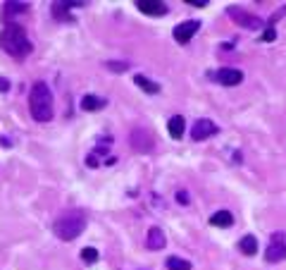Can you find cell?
Listing matches in <instances>:
<instances>
[{
  "instance_id": "cell-1",
  "label": "cell",
  "mask_w": 286,
  "mask_h": 270,
  "mask_svg": "<svg viewBox=\"0 0 286 270\" xmlns=\"http://www.w3.org/2000/svg\"><path fill=\"white\" fill-rule=\"evenodd\" d=\"M0 48L12 57H26L31 53V41L19 24H8L0 32Z\"/></svg>"
},
{
  "instance_id": "cell-2",
  "label": "cell",
  "mask_w": 286,
  "mask_h": 270,
  "mask_svg": "<svg viewBox=\"0 0 286 270\" xmlns=\"http://www.w3.org/2000/svg\"><path fill=\"white\" fill-rule=\"evenodd\" d=\"M29 108H31L34 119H39V122H48V119L53 117V94H50L46 81H36L31 86Z\"/></svg>"
},
{
  "instance_id": "cell-3",
  "label": "cell",
  "mask_w": 286,
  "mask_h": 270,
  "mask_svg": "<svg viewBox=\"0 0 286 270\" xmlns=\"http://www.w3.org/2000/svg\"><path fill=\"white\" fill-rule=\"evenodd\" d=\"M55 234H57V239H62V242H72V239H77L81 232L86 230V215L81 213V211H72V213H65L55 223Z\"/></svg>"
},
{
  "instance_id": "cell-4",
  "label": "cell",
  "mask_w": 286,
  "mask_h": 270,
  "mask_svg": "<svg viewBox=\"0 0 286 270\" xmlns=\"http://www.w3.org/2000/svg\"><path fill=\"white\" fill-rule=\"evenodd\" d=\"M265 258L270 263H279L286 258V232H274L270 237V244L265 249Z\"/></svg>"
},
{
  "instance_id": "cell-5",
  "label": "cell",
  "mask_w": 286,
  "mask_h": 270,
  "mask_svg": "<svg viewBox=\"0 0 286 270\" xmlns=\"http://www.w3.org/2000/svg\"><path fill=\"white\" fill-rule=\"evenodd\" d=\"M217 132H219V127H217L212 119L201 117L194 127H191V139H194V141H205L208 136H215Z\"/></svg>"
},
{
  "instance_id": "cell-6",
  "label": "cell",
  "mask_w": 286,
  "mask_h": 270,
  "mask_svg": "<svg viewBox=\"0 0 286 270\" xmlns=\"http://www.w3.org/2000/svg\"><path fill=\"white\" fill-rule=\"evenodd\" d=\"M198 29H201V22H198V19H188V22H184V24H177V26L172 29V36H174L177 43H188V41L196 36Z\"/></svg>"
},
{
  "instance_id": "cell-7",
  "label": "cell",
  "mask_w": 286,
  "mask_h": 270,
  "mask_svg": "<svg viewBox=\"0 0 286 270\" xmlns=\"http://www.w3.org/2000/svg\"><path fill=\"white\" fill-rule=\"evenodd\" d=\"M227 15L232 17V19H234L236 24H241V26H246V29H260V26H263V22H260V17L248 15L246 10L229 8V10H227Z\"/></svg>"
},
{
  "instance_id": "cell-8",
  "label": "cell",
  "mask_w": 286,
  "mask_h": 270,
  "mask_svg": "<svg viewBox=\"0 0 286 270\" xmlns=\"http://www.w3.org/2000/svg\"><path fill=\"white\" fill-rule=\"evenodd\" d=\"M136 8L143 12V15H150V17H163L167 15V5L163 0H139Z\"/></svg>"
},
{
  "instance_id": "cell-9",
  "label": "cell",
  "mask_w": 286,
  "mask_h": 270,
  "mask_svg": "<svg viewBox=\"0 0 286 270\" xmlns=\"http://www.w3.org/2000/svg\"><path fill=\"white\" fill-rule=\"evenodd\" d=\"M217 81L225 84V86H239L243 81V72L241 70H234V67H222L217 72Z\"/></svg>"
},
{
  "instance_id": "cell-10",
  "label": "cell",
  "mask_w": 286,
  "mask_h": 270,
  "mask_svg": "<svg viewBox=\"0 0 286 270\" xmlns=\"http://www.w3.org/2000/svg\"><path fill=\"white\" fill-rule=\"evenodd\" d=\"M165 244H167L165 232L160 230V227H150L146 234V247L150 249V251H160V249H165Z\"/></svg>"
},
{
  "instance_id": "cell-11",
  "label": "cell",
  "mask_w": 286,
  "mask_h": 270,
  "mask_svg": "<svg viewBox=\"0 0 286 270\" xmlns=\"http://www.w3.org/2000/svg\"><path fill=\"white\" fill-rule=\"evenodd\" d=\"M105 105H108V101H105V98H101V96L86 94L84 98H81V108H84V110H103Z\"/></svg>"
},
{
  "instance_id": "cell-12",
  "label": "cell",
  "mask_w": 286,
  "mask_h": 270,
  "mask_svg": "<svg viewBox=\"0 0 286 270\" xmlns=\"http://www.w3.org/2000/svg\"><path fill=\"white\" fill-rule=\"evenodd\" d=\"M167 129H170L172 139H181V136H184V129H186L184 117H181V115H174V117L167 122Z\"/></svg>"
},
{
  "instance_id": "cell-13",
  "label": "cell",
  "mask_w": 286,
  "mask_h": 270,
  "mask_svg": "<svg viewBox=\"0 0 286 270\" xmlns=\"http://www.w3.org/2000/svg\"><path fill=\"white\" fill-rule=\"evenodd\" d=\"M210 225H212V227H232L234 215L229 213V211H217V213L210 218Z\"/></svg>"
},
{
  "instance_id": "cell-14",
  "label": "cell",
  "mask_w": 286,
  "mask_h": 270,
  "mask_svg": "<svg viewBox=\"0 0 286 270\" xmlns=\"http://www.w3.org/2000/svg\"><path fill=\"white\" fill-rule=\"evenodd\" d=\"M239 249L243 256H256L258 254V239L253 234H246V237H241L239 242Z\"/></svg>"
},
{
  "instance_id": "cell-15",
  "label": "cell",
  "mask_w": 286,
  "mask_h": 270,
  "mask_svg": "<svg viewBox=\"0 0 286 270\" xmlns=\"http://www.w3.org/2000/svg\"><path fill=\"white\" fill-rule=\"evenodd\" d=\"M134 81H136V86L143 88L146 94H157V91H160V84L150 81L148 77H143V74H136V77H134Z\"/></svg>"
},
{
  "instance_id": "cell-16",
  "label": "cell",
  "mask_w": 286,
  "mask_h": 270,
  "mask_svg": "<svg viewBox=\"0 0 286 270\" xmlns=\"http://www.w3.org/2000/svg\"><path fill=\"white\" fill-rule=\"evenodd\" d=\"M53 15L57 17V19H62V22H72L70 3H55V5H53Z\"/></svg>"
},
{
  "instance_id": "cell-17",
  "label": "cell",
  "mask_w": 286,
  "mask_h": 270,
  "mask_svg": "<svg viewBox=\"0 0 286 270\" xmlns=\"http://www.w3.org/2000/svg\"><path fill=\"white\" fill-rule=\"evenodd\" d=\"M167 270H191V263L179 258V256H170L167 258Z\"/></svg>"
},
{
  "instance_id": "cell-18",
  "label": "cell",
  "mask_w": 286,
  "mask_h": 270,
  "mask_svg": "<svg viewBox=\"0 0 286 270\" xmlns=\"http://www.w3.org/2000/svg\"><path fill=\"white\" fill-rule=\"evenodd\" d=\"M81 258H84V263H96L98 261V249L86 247L84 251H81Z\"/></svg>"
},
{
  "instance_id": "cell-19",
  "label": "cell",
  "mask_w": 286,
  "mask_h": 270,
  "mask_svg": "<svg viewBox=\"0 0 286 270\" xmlns=\"http://www.w3.org/2000/svg\"><path fill=\"white\" fill-rule=\"evenodd\" d=\"M26 10H29L26 3H8L5 12H8V15H17V12H26Z\"/></svg>"
},
{
  "instance_id": "cell-20",
  "label": "cell",
  "mask_w": 286,
  "mask_h": 270,
  "mask_svg": "<svg viewBox=\"0 0 286 270\" xmlns=\"http://www.w3.org/2000/svg\"><path fill=\"white\" fill-rule=\"evenodd\" d=\"M108 65V70H112V72H126L129 70V63H105Z\"/></svg>"
},
{
  "instance_id": "cell-21",
  "label": "cell",
  "mask_w": 286,
  "mask_h": 270,
  "mask_svg": "<svg viewBox=\"0 0 286 270\" xmlns=\"http://www.w3.org/2000/svg\"><path fill=\"white\" fill-rule=\"evenodd\" d=\"M274 39H277V32H274L272 26H270V29H265V34H263V41H274Z\"/></svg>"
},
{
  "instance_id": "cell-22",
  "label": "cell",
  "mask_w": 286,
  "mask_h": 270,
  "mask_svg": "<svg viewBox=\"0 0 286 270\" xmlns=\"http://www.w3.org/2000/svg\"><path fill=\"white\" fill-rule=\"evenodd\" d=\"M186 5H194V8H205V5H208V0H188Z\"/></svg>"
},
{
  "instance_id": "cell-23",
  "label": "cell",
  "mask_w": 286,
  "mask_h": 270,
  "mask_svg": "<svg viewBox=\"0 0 286 270\" xmlns=\"http://www.w3.org/2000/svg\"><path fill=\"white\" fill-rule=\"evenodd\" d=\"M10 88V81L5 79V77H0V94H3V91H8Z\"/></svg>"
},
{
  "instance_id": "cell-24",
  "label": "cell",
  "mask_w": 286,
  "mask_h": 270,
  "mask_svg": "<svg viewBox=\"0 0 286 270\" xmlns=\"http://www.w3.org/2000/svg\"><path fill=\"white\" fill-rule=\"evenodd\" d=\"M177 201H179V203H188V196H186V191H179V194H177Z\"/></svg>"
}]
</instances>
